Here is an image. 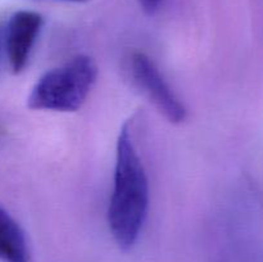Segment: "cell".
<instances>
[{
    "label": "cell",
    "mask_w": 263,
    "mask_h": 262,
    "mask_svg": "<svg viewBox=\"0 0 263 262\" xmlns=\"http://www.w3.org/2000/svg\"><path fill=\"white\" fill-rule=\"evenodd\" d=\"M43 26L44 17L32 10H18L8 20L3 28V43L13 73H21L27 67Z\"/></svg>",
    "instance_id": "obj_4"
},
{
    "label": "cell",
    "mask_w": 263,
    "mask_h": 262,
    "mask_svg": "<svg viewBox=\"0 0 263 262\" xmlns=\"http://www.w3.org/2000/svg\"><path fill=\"white\" fill-rule=\"evenodd\" d=\"M143 9V12L148 15H154L161 8L163 0H136Z\"/></svg>",
    "instance_id": "obj_6"
},
{
    "label": "cell",
    "mask_w": 263,
    "mask_h": 262,
    "mask_svg": "<svg viewBox=\"0 0 263 262\" xmlns=\"http://www.w3.org/2000/svg\"><path fill=\"white\" fill-rule=\"evenodd\" d=\"M98 79V66L85 54L46 71L27 97V107L35 110L76 112L84 105Z\"/></svg>",
    "instance_id": "obj_2"
},
{
    "label": "cell",
    "mask_w": 263,
    "mask_h": 262,
    "mask_svg": "<svg viewBox=\"0 0 263 262\" xmlns=\"http://www.w3.org/2000/svg\"><path fill=\"white\" fill-rule=\"evenodd\" d=\"M0 261L32 262L25 231L20 223L0 207Z\"/></svg>",
    "instance_id": "obj_5"
},
{
    "label": "cell",
    "mask_w": 263,
    "mask_h": 262,
    "mask_svg": "<svg viewBox=\"0 0 263 262\" xmlns=\"http://www.w3.org/2000/svg\"><path fill=\"white\" fill-rule=\"evenodd\" d=\"M130 131L126 122L118 134L113 192L108 205L110 234L122 251H130L136 244L149 208L148 176Z\"/></svg>",
    "instance_id": "obj_1"
},
{
    "label": "cell",
    "mask_w": 263,
    "mask_h": 262,
    "mask_svg": "<svg viewBox=\"0 0 263 262\" xmlns=\"http://www.w3.org/2000/svg\"><path fill=\"white\" fill-rule=\"evenodd\" d=\"M2 44H3V30L0 27V48H2Z\"/></svg>",
    "instance_id": "obj_8"
},
{
    "label": "cell",
    "mask_w": 263,
    "mask_h": 262,
    "mask_svg": "<svg viewBox=\"0 0 263 262\" xmlns=\"http://www.w3.org/2000/svg\"><path fill=\"white\" fill-rule=\"evenodd\" d=\"M55 2H66V3H76V4H82V3H89L91 0H55Z\"/></svg>",
    "instance_id": "obj_7"
},
{
    "label": "cell",
    "mask_w": 263,
    "mask_h": 262,
    "mask_svg": "<svg viewBox=\"0 0 263 262\" xmlns=\"http://www.w3.org/2000/svg\"><path fill=\"white\" fill-rule=\"evenodd\" d=\"M133 79L154 107L168 122L179 125L187 117V109L177 98L153 61L143 51H135L130 59Z\"/></svg>",
    "instance_id": "obj_3"
}]
</instances>
